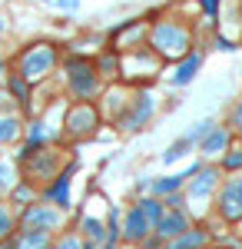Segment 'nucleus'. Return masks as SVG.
Segmentation results:
<instances>
[{"label": "nucleus", "instance_id": "f257e3e1", "mask_svg": "<svg viewBox=\"0 0 242 249\" xmlns=\"http://www.w3.org/2000/svg\"><path fill=\"white\" fill-rule=\"evenodd\" d=\"M153 47H156L159 53H166V57H179L189 47V34L183 27H176V23H159V27L153 30Z\"/></svg>", "mask_w": 242, "mask_h": 249}, {"label": "nucleus", "instance_id": "f03ea898", "mask_svg": "<svg viewBox=\"0 0 242 249\" xmlns=\"http://www.w3.org/2000/svg\"><path fill=\"white\" fill-rule=\"evenodd\" d=\"M53 60H56V53H53V47H34L27 57H23V77L27 80H40L50 67H53Z\"/></svg>", "mask_w": 242, "mask_h": 249}, {"label": "nucleus", "instance_id": "7ed1b4c3", "mask_svg": "<svg viewBox=\"0 0 242 249\" xmlns=\"http://www.w3.org/2000/svg\"><path fill=\"white\" fill-rule=\"evenodd\" d=\"M70 83L80 96H90L96 90V77H93V67L83 63V60H73L70 63Z\"/></svg>", "mask_w": 242, "mask_h": 249}, {"label": "nucleus", "instance_id": "20e7f679", "mask_svg": "<svg viewBox=\"0 0 242 249\" xmlns=\"http://www.w3.org/2000/svg\"><path fill=\"white\" fill-rule=\"evenodd\" d=\"M219 206H223L225 219H242V179H229L225 183Z\"/></svg>", "mask_w": 242, "mask_h": 249}, {"label": "nucleus", "instance_id": "39448f33", "mask_svg": "<svg viewBox=\"0 0 242 249\" xmlns=\"http://www.w3.org/2000/svg\"><path fill=\"white\" fill-rule=\"evenodd\" d=\"M156 230H159L163 239H173V236L186 232V216H183V213H163L159 223H156Z\"/></svg>", "mask_w": 242, "mask_h": 249}, {"label": "nucleus", "instance_id": "423d86ee", "mask_svg": "<svg viewBox=\"0 0 242 249\" xmlns=\"http://www.w3.org/2000/svg\"><path fill=\"white\" fill-rule=\"evenodd\" d=\"M60 223V216H56L53 210H27L23 213V226H30V230H50V226H56Z\"/></svg>", "mask_w": 242, "mask_h": 249}, {"label": "nucleus", "instance_id": "0eeeda50", "mask_svg": "<svg viewBox=\"0 0 242 249\" xmlns=\"http://www.w3.org/2000/svg\"><path fill=\"white\" fill-rule=\"evenodd\" d=\"M149 113H153V96L143 93L136 103H133V113L123 120V126H126V130H136L139 123H146V120H149Z\"/></svg>", "mask_w": 242, "mask_h": 249}, {"label": "nucleus", "instance_id": "6e6552de", "mask_svg": "<svg viewBox=\"0 0 242 249\" xmlns=\"http://www.w3.org/2000/svg\"><path fill=\"white\" fill-rule=\"evenodd\" d=\"M93 120H96V116H93V110H90V107H76L67 123H70V130H73V133H86V130L93 126Z\"/></svg>", "mask_w": 242, "mask_h": 249}, {"label": "nucleus", "instance_id": "1a4fd4ad", "mask_svg": "<svg viewBox=\"0 0 242 249\" xmlns=\"http://www.w3.org/2000/svg\"><path fill=\"white\" fill-rule=\"evenodd\" d=\"M126 239H133V243H139V239H143V236H146V216H143V213L139 210H133L130 216H126Z\"/></svg>", "mask_w": 242, "mask_h": 249}, {"label": "nucleus", "instance_id": "9d476101", "mask_svg": "<svg viewBox=\"0 0 242 249\" xmlns=\"http://www.w3.org/2000/svg\"><path fill=\"white\" fill-rule=\"evenodd\" d=\"M70 173H73V166L63 173V176L56 179L53 186H50V193H47V196H50L53 203H60V206H67V203H70Z\"/></svg>", "mask_w": 242, "mask_h": 249}, {"label": "nucleus", "instance_id": "9b49d317", "mask_svg": "<svg viewBox=\"0 0 242 249\" xmlns=\"http://www.w3.org/2000/svg\"><path fill=\"white\" fill-rule=\"evenodd\" d=\"M212 186H216V170H203L199 179L192 183V193H189V196H192V199H203V196L212 193Z\"/></svg>", "mask_w": 242, "mask_h": 249}, {"label": "nucleus", "instance_id": "f8f14e48", "mask_svg": "<svg viewBox=\"0 0 242 249\" xmlns=\"http://www.w3.org/2000/svg\"><path fill=\"white\" fill-rule=\"evenodd\" d=\"M47 246H50V236H47V232H40V230L23 232V239L17 243V249H47Z\"/></svg>", "mask_w": 242, "mask_h": 249}, {"label": "nucleus", "instance_id": "ddd939ff", "mask_svg": "<svg viewBox=\"0 0 242 249\" xmlns=\"http://www.w3.org/2000/svg\"><path fill=\"white\" fill-rule=\"evenodd\" d=\"M225 143H229V133H225V130H212V133L206 136L203 150L206 153H216V150H225Z\"/></svg>", "mask_w": 242, "mask_h": 249}, {"label": "nucleus", "instance_id": "4468645a", "mask_svg": "<svg viewBox=\"0 0 242 249\" xmlns=\"http://www.w3.org/2000/svg\"><path fill=\"white\" fill-rule=\"evenodd\" d=\"M196 70H199V57H189L186 63H183V67H179V73H176V77H173V83H189V80H192V73H196Z\"/></svg>", "mask_w": 242, "mask_h": 249}, {"label": "nucleus", "instance_id": "2eb2a0df", "mask_svg": "<svg viewBox=\"0 0 242 249\" xmlns=\"http://www.w3.org/2000/svg\"><path fill=\"white\" fill-rule=\"evenodd\" d=\"M139 213L146 216V223H149V219H153V223H159V216H163V206H159L156 199H143V203H139Z\"/></svg>", "mask_w": 242, "mask_h": 249}, {"label": "nucleus", "instance_id": "dca6fc26", "mask_svg": "<svg viewBox=\"0 0 242 249\" xmlns=\"http://www.w3.org/2000/svg\"><path fill=\"white\" fill-rule=\"evenodd\" d=\"M186 176H189V173H186ZM186 176H166V179H159V183H156V193H163V196H166V193L179 190V183H183Z\"/></svg>", "mask_w": 242, "mask_h": 249}, {"label": "nucleus", "instance_id": "f3484780", "mask_svg": "<svg viewBox=\"0 0 242 249\" xmlns=\"http://www.w3.org/2000/svg\"><path fill=\"white\" fill-rule=\"evenodd\" d=\"M203 239H206L203 232H189V236H183L173 249H199V246H203Z\"/></svg>", "mask_w": 242, "mask_h": 249}, {"label": "nucleus", "instance_id": "a211bd4d", "mask_svg": "<svg viewBox=\"0 0 242 249\" xmlns=\"http://www.w3.org/2000/svg\"><path fill=\"white\" fill-rule=\"evenodd\" d=\"M186 146H192V143H189L186 136H183V140H179V143H173V146H169L166 153H163V160H166V163H173V160H179V156H183V150H186Z\"/></svg>", "mask_w": 242, "mask_h": 249}, {"label": "nucleus", "instance_id": "6ab92c4d", "mask_svg": "<svg viewBox=\"0 0 242 249\" xmlns=\"http://www.w3.org/2000/svg\"><path fill=\"white\" fill-rule=\"evenodd\" d=\"M37 156H40V153H37ZM53 163H56L53 156H50V153H43V156H40V163L34 166V176H47V173L53 170Z\"/></svg>", "mask_w": 242, "mask_h": 249}, {"label": "nucleus", "instance_id": "aec40b11", "mask_svg": "<svg viewBox=\"0 0 242 249\" xmlns=\"http://www.w3.org/2000/svg\"><path fill=\"white\" fill-rule=\"evenodd\" d=\"M17 136V120H0V143Z\"/></svg>", "mask_w": 242, "mask_h": 249}, {"label": "nucleus", "instance_id": "412c9836", "mask_svg": "<svg viewBox=\"0 0 242 249\" xmlns=\"http://www.w3.org/2000/svg\"><path fill=\"white\" fill-rule=\"evenodd\" d=\"M83 230H86V236H90L93 243H100V239H103V226H100L96 219H86V223H83Z\"/></svg>", "mask_w": 242, "mask_h": 249}, {"label": "nucleus", "instance_id": "4be33fe9", "mask_svg": "<svg viewBox=\"0 0 242 249\" xmlns=\"http://www.w3.org/2000/svg\"><path fill=\"white\" fill-rule=\"evenodd\" d=\"M206 133H212V123H209V120H206V123H199L192 133H186V140L192 143V140H199V136H206Z\"/></svg>", "mask_w": 242, "mask_h": 249}, {"label": "nucleus", "instance_id": "5701e85b", "mask_svg": "<svg viewBox=\"0 0 242 249\" xmlns=\"http://www.w3.org/2000/svg\"><path fill=\"white\" fill-rule=\"evenodd\" d=\"M10 226H14V219H10V213H7L3 206H0V239H3V236L10 232Z\"/></svg>", "mask_w": 242, "mask_h": 249}, {"label": "nucleus", "instance_id": "b1692460", "mask_svg": "<svg viewBox=\"0 0 242 249\" xmlns=\"http://www.w3.org/2000/svg\"><path fill=\"white\" fill-rule=\"evenodd\" d=\"M43 140V123H34L30 126V143H40Z\"/></svg>", "mask_w": 242, "mask_h": 249}, {"label": "nucleus", "instance_id": "393cba45", "mask_svg": "<svg viewBox=\"0 0 242 249\" xmlns=\"http://www.w3.org/2000/svg\"><path fill=\"white\" fill-rule=\"evenodd\" d=\"M225 166H229V170H239V166H242V153H232V156H225Z\"/></svg>", "mask_w": 242, "mask_h": 249}, {"label": "nucleus", "instance_id": "a878e982", "mask_svg": "<svg viewBox=\"0 0 242 249\" xmlns=\"http://www.w3.org/2000/svg\"><path fill=\"white\" fill-rule=\"evenodd\" d=\"M14 93H17L20 100H27V83H23V80H14Z\"/></svg>", "mask_w": 242, "mask_h": 249}, {"label": "nucleus", "instance_id": "bb28decb", "mask_svg": "<svg viewBox=\"0 0 242 249\" xmlns=\"http://www.w3.org/2000/svg\"><path fill=\"white\" fill-rule=\"evenodd\" d=\"M76 3L80 0H56V7H63V10H76Z\"/></svg>", "mask_w": 242, "mask_h": 249}, {"label": "nucleus", "instance_id": "cd10ccee", "mask_svg": "<svg viewBox=\"0 0 242 249\" xmlns=\"http://www.w3.org/2000/svg\"><path fill=\"white\" fill-rule=\"evenodd\" d=\"M56 249H83V246H80L76 239H63V243H60V246H56Z\"/></svg>", "mask_w": 242, "mask_h": 249}, {"label": "nucleus", "instance_id": "c85d7f7f", "mask_svg": "<svg viewBox=\"0 0 242 249\" xmlns=\"http://www.w3.org/2000/svg\"><path fill=\"white\" fill-rule=\"evenodd\" d=\"M0 183H3V186L10 183V170H7V166H0Z\"/></svg>", "mask_w": 242, "mask_h": 249}, {"label": "nucleus", "instance_id": "c756f323", "mask_svg": "<svg viewBox=\"0 0 242 249\" xmlns=\"http://www.w3.org/2000/svg\"><path fill=\"white\" fill-rule=\"evenodd\" d=\"M232 120H236V126H239V130H242V103H239V107H236V113H232Z\"/></svg>", "mask_w": 242, "mask_h": 249}, {"label": "nucleus", "instance_id": "7c9ffc66", "mask_svg": "<svg viewBox=\"0 0 242 249\" xmlns=\"http://www.w3.org/2000/svg\"><path fill=\"white\" fill-rule=\"evenodd\" d=\"M14 196H17V199H30V190H27V186H20V190L14 193Z\"/></svg>", "mask_w": 242, "mask_h": 249}, {"label": "nucleus", "instance_id": "2f4dec72", "mask_svg": "<svg viewBox=\"0 0 242 249\" xmlns=\"http://www.w3.org/2000/svg\"><path fill=\"white\" fill-rule=\"evenodd\" d=\"M203 7L209 10V14H212V10H216V0H203Z\"/></svg>", "mask_w": 242, "mask_h": 249}, {"label": "nucleus", "instance_id": "473e14b6", "mask_svg": "<svg viewBox=\"0 0 242 249\" xmlns=\"http://www.w3.org/2000/svg\"><path fill=\"white\" fill-rule=\"evenodd\" d=\"M0 73H3V63H0Z\"/></svg>", "mask_w": 242, "mask_h": 249}, {"label": "nucleus", "instance_id": "72a5a7b5", "mask_svg": "<svg viewBox=\"0 0 242 249\" xmlns=\"http://www.w3.org/2000/svg\"><path fill=\"white\" fill-rule=\"evenodd\" d=\"M86 249H93V246H86Z\"/></svg>", "mask_w": 242, "mask_h": 249}]
</instances>
